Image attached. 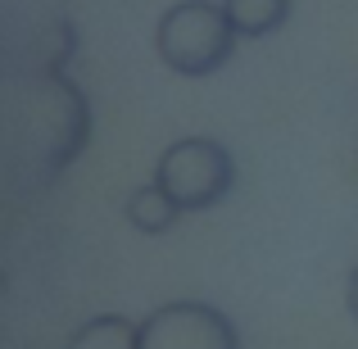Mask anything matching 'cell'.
I'll list each match as a JSON object with an SVG mask.
<instances>
[{
  "instance_id": "6",
  "label": "cell",
  "mask_w": 358,
  "mask_h": 349,
  "mask_svg": "<svg viewBox=\"0 0 358 349\" xmlns=\"http://www.w3.org/2000/svg\"><path fill=\"white\" fill-rule=\"evenodd\" d=\"M177 204L168 200V191L159 182H150V186H136V191L127 195V222L136 232H145V236H164L168 227L177 222Z\"/></svg>"
},
{
  "instance_id": "2",
  "label": "cell",
  "mask_w": 358,
  "mask_h": 349,
  "mask_svg": "<svg viewBox=\"0 0 358 349\" xmlns=\"http://www.w3.org/2000/svg\"><path fill=\"white\" fill-rule=\"evenodd\" d=\"M236 27L227 9L213 0H177L173 9L159 14L155 27V50L177 78H209L236 50Z\"/></svg>"
},
{
  "instance_id": "1",
  "label": "cell",
  "mask_w": 358,
  "mask_h": 349,
  "mask_svg": "<svg viewBox=\"0 0 358 349\" xmlns=\"http://www.w3.org/2000/svg\"><path fill=\"white\" fill-rule=\"evenodd\" d=\"M91 141V105L69 73H32L5 100V186L14 195L50 186Z\"/></svg>"
},
{
  "instance_id": "9",
  "label": "cell",
  "mask_w": 358,
  "mask_h": 349,
  "mask_svg": "<svg viewBox=\"0 0 358 349\" xmlns=\"http://www.w3.org/2000/svg\"><path fill=\"white\" fill-rule=\"evenodd\" d=\"M345 304H350V318L358 322V268H350V281H345Z\"/></svg>"
},
{
  "instance_id": "8",
  "label": "cell",
  "mask_w": 358,
  "mask_h": 349,
  "mask_svg": "<svg viewBox=\"0 0 358 349\" xmlns=\"http://www.w3.org/2000/svg\"><path fill=\"white\" fill-rule=\"evenodd\" d=\"M69 59H78V27H73L69 18H55V23L36 36L32 73H64Z\"/></svg>"
},
{
  "instance_id": "4",
  "label": "cell",
  "mask_w": 358,
  "mask_h": 349,
  "mask_svg": "<svg viewBox=\"0 0 358 349\" xmlns=\"http://www.w3.org/2000/svg\"><path fill=\"white\" fill-rule=\"evenodd\" d=\"M141 349H241V336L222 308L173 299L141 322Z\"/></svg>"
},
{
  "instance_id": "7",
  "label": "cell",
  "mask_w": 358,
  "mask_h": 349,
  "mask_svg": "<svg viewBox=\"0 0 358 349\" xmlns=\"http://www.w3.org/2000/svg\"><path fill=\"white\" fill-rule=\"evenodd\" d=\"M222 9L241 36H272L290 18V0H222Z\"/></svg>"
},
{
  "instance_id": "5",
  "label": "cell",
  "mask_w": 358,
  "mask_h": 349,
  "mask_svg": "<svg viewBox=\"0 0 358 349\" xmlns=\"http://www.w3.org/2000/svg\"><path fill=\"white\" fill-rule=\"evenodd\" d=\"M64 349H141V322L122 313H96L69 336Z\"/></svg>"
},
{
  "instance_id": "3",
  "label": "cell",
  "mask_w": 358,
  "mask_h": 349,
  "mask_svg": "<svg viewBox=\"0 0 358 349\" xmlns=\"http://www.w3.org/2000/svg\"><path fill=\"white\" fill-rule=\"evenodd\" d=\"M155 182L168 191V200L182 213L213 209L231 195L236 186V159L222 141L213 136H182L159 155Z\"/></svg>"
}]
</instances>
